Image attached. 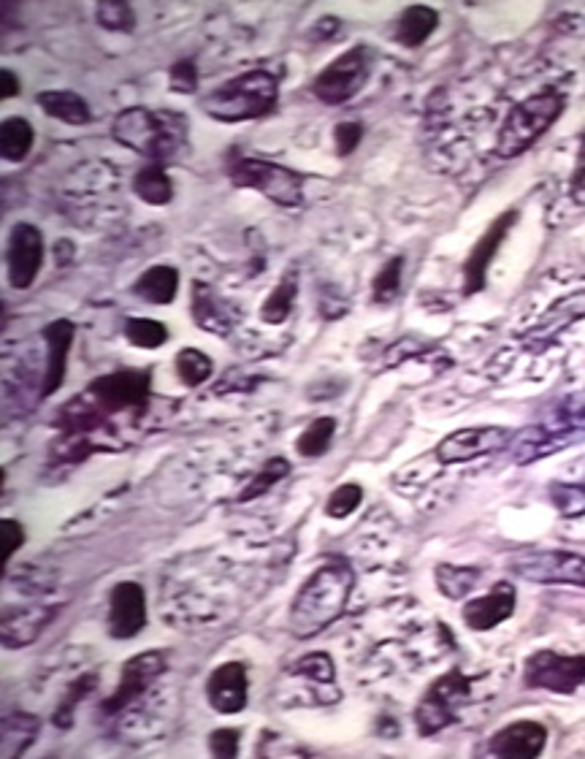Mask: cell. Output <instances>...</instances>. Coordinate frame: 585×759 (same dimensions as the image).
I'll return each instance as SVG.
<instances>
[{"label":"cell","mask_w":585,"mask_h":759,"mask_svg":"<svg viewBox=\"0 0 585 759\" xmlns=\"http://www.w3.org/2000/svg\"><path fill=\"white\" fill-rule=\"evenodd\" d=\"M58 605L5 608L3 619H0V640L5 648L31 646L47 629V624L58 616Z\"/></svg>","instance_id":"ffe728a7"},{"label":"cell","mask_w":585,"mask_h":759,"mask_svg":"<svg viewBox=\"0 0 585 759\" xmlns=\"http://www.w3.org/2000/svg\"><path fill=\"white\" fill-rule=\"evenodd\" d=\"M169 85L176 93H195V87H198V65H195L193 58H185L171 65Z\"/></svg>","instance_id":"b9f144b4"},{"label":"cell","mask_w":585,"mask_h":759,"mask_svg":"<svg viewBox=\"0 0 585 759\" xmlns=\"http://www.w3.org/2000/svg\"><path fill=\"white\" fill-rule=\"evenodd\" d=\"M523 684L553 695H572L585 684V657H566L556 651H537L526 659Z\"/></svg>","instance_id":"9c48e42d"},{"label":"cell","mask_w":585,"mask_h":759,"mask_svg":"<svg viewBox=\"0 0 585 759\" xmlns=\"http://www.w3.org/2000/svg\"><path fill=\"white\" fill-rule=\"evenodd\" d=\"M33 125L25 118H5L0 123V158L9 163H22L33 149Z\"/></svg>","instance_id":"83f0119b"},{"label":"cell","mask_w":585,"mask_h":759,"mask_svg":"<svg viewBox=\"0 0 585 759\" xmlns=\"http://www.w3.org/2000/svg\"><path fill=\"white\" fill-rule=\"evenodd\" d=\"M96 16L98 25L106 27L111 33H131L133 25H136V14H133V5L120 3V0H100L96 5Z\"/></svg>","instance_id":"8d00e7d4"},{"label":"cell","mask_w":585,"mask_h":759,"mask_svg":"<svg viewBox=\"0 0 585 759\" xmlns=\"http://www.w3.org/2000/svg\"><path fill=\"white\" fill-rule=\"evenodd\" d=\"M288 475H291V462H288V458L282 456L269 458V462L260 467V473L255 475L247 486H244V491L239 494V502L258 500V497H264L271 486H277L282 478H288Z\"/></svg>","instance_id":"1f68e13d"},{"label":"cell","mask_w":585,"mask_h":759,"mask_svg":"<svg viewBox=\"0 0 585 759\" xmlns=\"http://www.w3.org/2000/svg\"><path fill=\"white\" fill-rule=\"evenodd\" d=\"M512 442V431L504 426H477V429H459L444 437L437 445L434 456L439 464H464L472 458L488 456V453L507 448Z\"/></svg>","instance_id":"7c38bea8"},{"label":"cell","mask_w":585,"mask_h":759,"mask_svg":"<svg viewBox=\"0 0 585 759\" xmlns=\"http://www.w3.org/2000/svg\"><path fill=\"white\" fill-rule=\"evenodd\" d=\"M550 497H553V505L564 515L585 513V489H581V486H553Z\"/></svg>","instance_id":"60d3db41"},{"label":"cell","mask_w":585,"mask_h":759,"mask_svg":"<svg viewBox=\"0 0 585 759\" xmlns=\"http://www.w3.org/2000/svg\"><path fill=\"white\" fill-rule=\"evenodd\" d=\"M125 336L131 345L142 347V351H158L169 342V329L160 320L131 318L125 323Z\"/></svg>","instance_id":"836d02e7"},{"label":"cell","mask_w":585,"mask_h":759,"mask_svg":"<svg viewBox=\"0 0 585 759\" xmlns=\"http://www.w3.org/2000/svg\"><path fill=\"white\" fill-rule=\"evenodd\" d=\"M512 613H515V589L510 584H496L488 595L466 602L461 619L475 633H488V629L504 624Z\"/></svg>","instance_id":"44dd1931"},{"label":"cell","mask_w":585,"mask_h":759,"mask_svg":"<svg viewBox=\"0 0 585 759\" xmlns=\"http://www.w3.org/2000/svg\"><path fill=\"white\" fill-rule=\"evenodd\" d=\"M0 535H3V562H9L16 548H22V542H25V526L14 518H3L0 521Z\"/></svg>","instance_id":"ee69618b"},{"label":"cell","mask_w":585,"mask_h":759,"mask_svg":"<svg viewBox=\"0 0 585 759\" xmlns=\"http://www.w3.org/2000/svg\"><path fill=\"white\" fill-rule=\"evenodd\" d=\"M439 25V14L431 5H410V9L401 11L399 22H395L393 38L404 47H421L428 36L434 33V27Z\"/></svg>","instance_id":"484cf974"},{"label":"cell","mask_w":585,"mask_h":759,"mask_svg":"<svg viewBox=\"0 0 585 759\" xmlns=\"http://www.w3.org/2000/svg\"><path fill=\"white\" fill-rule=\"evenodd\" d=\"M277 96H280V79L269 71L255 69L211 90L200 101V109L217 123H247L266 118L277 107Z\"/></svg>","instance_id":"3957f363"},{"label":"cell","mask_w":585,"mask_h":759,"mask_svg":"<svg viewBox=\"0 0 585 759\" xmlns=\"http://www.w3.org/2000/svg\"><path fill=\"white\" fill-rule=\"evenodd\" d=\"M147 624V595L136 580H122L109 597V635L114 640H131Z\"/></svg>","instance_id":"9a60e30c"},{"label":"cell","mask_w":585,"mask_h":759,"mask_svg":"<svg viewBox=\"0 0 585 759\" xmlns=\"http://www.w3.org/2000/svg\"><path fill=\"white\" fill-rule=\"evenodd\" d=\"M96 689H98V675L96 673H85V675H80L76 681H71L69 689H65V695H63V700H60L58 711H54V717H52L54 727L69 730L71 724H74L76 706H80L85 697H90Z\"/></svg>","instance_id":"f546056e"},{"label":"cell","mask_w":585,"mask_h":759,"mask_svg":"<svg viewBox=\"0 0 585 759\" xmlns=\"http://www.w3.org/2000/svg\"><path fill=\"white\" fill-rule=\"evenodd\" d=\"M510 570L532 584H570L585 589V556L572 551H526L510 559Z\"/></svg>","instance_id":"ba28073f"},{"label":"cell","mask_w":585,"mask_h":759,"mask_svg":"<svg viewBox=\"0 0 585 759\" xmlns=\"http://www.w3.org/2000/svg\"><path fill=\"white\" fill-rule=\"evenodd\" d=\"M206 697H209L211 708L217 713H239L247 708L249 684H247V668L242 662H226L209 675L206 684Z\"/></svg>","instance_id":"ac0fdd59"},{"label":"cell","mask_w":585,"mask_h":759,"mask_svg":"<svg viewBox=\"0 0 585 759\" xmlns=\"http://www.w3.org/2000/svg\"><path fill=\"white\" fill-rule=\"evenodd\" d=\"M320 313L322 318H342L348 315V302L342 293H320Z\"/></svg>","instance_id":"bcb514c9"},{"label":"cell","mask_w":585,"mask_h":759,"mask_svg":"<svg viewBox=\"0 0 585 759\" xmlns=\"http://www.w3.org/2000/svg\"><path fill=\"white\" fill-rule=\"evenodd\" d=\"M517 220V209H510V212H504L501 218H496L493 223H490V229L483 234V240L477 242L475 247H472L470 258H466L464 264V293L466 296H475V293H480L483 287H486V274H488V266L493 264L496 253H499L501 242H504V236L510 234V229L515 225Z\"/></svg>","instance_id":"2e32d148"},{"label":"cell","mask_w":585,"mask_h":759,"mask_svg":"<svg viewBox=\"0 0 585 759\" xmlns=\"http://www.w3.org/2000/svg\"><path fill=\"white\" fill-rule=\"evenodd\" d=\"M570 198L577 204V207L585 209V133L581 138V149H577L575 171H572V180H570Z\"/></svg>","instance_id":"f6af8a7d"},{"label":"cell","mask_w":585,"mask_h":759,"mask_svg":"<svg viewBox=\"0 0 585 759\" xmlns=\"http://www.w3.org/2000/svg\"><path fill=\"white\" fill-rule=\"evenodd\" d=\"M44 264V236L36 225L16 223L9 236V250H5V269L9 282L16 291H27L36 282Z\"/></svg>","instance_id":"4fadbf2b"},{"label":"cell","mask_w":585,"mask_h":759,"mask_svg":"<svg viewBox=\"0 0 585 759\" xmlns=\"http://www.w3.org/2000/svg\"><path fill=\"white\" fill-rule=\"evenodd\" d=\"M239 738H242V735H239V730H233V727L217 730V733L209 735L211 755L220 757V759H233L239 755Z\"/></svg>","instance_id":"7bdbcfd3"},{"label":"cell","mask_w":585,"mask_h":759,"mask_svg":"<svg viewBox=\"0 0 585 759\" xmlns=\"http://www.w3.org/2000/svg\"><path fill=\"white\" fill-rule=\"evenodd\" d=\"M480 584V570L477 567H453V564H439L437 586L448 600H461L472 595V589Z\"/></svg>","instance_id":"4dcf8cb0"},{"label":"cell","mask_w":585,"mask_h":759,"mask_svg":"<svg viewBox=\"0 0 585 759\" xmlns=\"http://www.w3.org/2000/svg\"><path fill=\"white\" fill-rule=\"evenodd\" d=\"M364 138V123L358 120H348V123H339L333 127V144H337V155L339 158H348V155L355 152V147Z\"/></svg>","instance_id":"ab89813d"},{"label":"cell","mask_w":585,"mask_h":759,"mask_svg":"<svg viewBox=\"0 0 585 759\" xmlns=\"http://www.w3.org/2000/svg\"><path fill=\"white\" fill-rule=\"evenodd\" d=\"M295 293H298V274H295V271H288V274L277 282L275 291L269 293L264 307H260V320L269 326L285 323L288 315L293 313Z\"/></svg>","instance_id":"f1b7e54d"},{"label":"cell","mask_w":585,"mask_h":759,"mask_svg":"<svg viewBox=\"0 0 585 759\" xmlns=\"http://www.w3.org/2000/svg\"><path fill=\"white\" fill-rule=\"evenodd\" d=\"M333 434H337V420L333 418H317L304 429V434L295 442V451L304 458H317L331 448Z\"/></svg>","instance_id":"d6a6232c"},{"label":"cell","mask_w":585,"mask_h":759,"mask_svg":"<svg viewBox=\"0 0 585 759\" xmlns=\"http://www.w3.org/2000/svg\"><path fill=\"white\" fill-rule=\"evenodd\" d=\"M295 673L304 675L306 681H312L315 686H333V681H337V668H333V659L328 657L326 651H312L306 653V657H301L298 662H295Z\"/></svg>","instance_id":"e575fe53"},{"label":"cell","mask_w":585,"mask_h":759,"mask_svg":"<svg viewBox=\"0 0 585 759\" xmlns=\"http://www.w3.org/2000/svg\"><path fill=\"white\" fill-rule=\"evenodd\" d=\"M20 93V82H16L14 71H0V98H14Z\"/></svg>","instance_id":"7dc6e473"},{"label":"cell","mask_w":585,"mask_h":759,"mask_svg":"<svg viewBox=\"0 0 585 759\" xmlns=\"http://www.w3.org/2000/svg\"><path fill=\"white\" fill-rule=\"evenodd\" d=\"M366 79H369V52L364 47H353L317 74L312 93L328 107H339L350 101L366 85Z\"/></svg>","instance_id":"30bf717a"},{"label":"cell","mask_w":585,"mask_h":759,"mask_svg":"<svg viewBox=\"0 0 585 759\" xmlns=\"http://www.w3.org/2000/svg\"><path fill=\"white\" fill-rule=\"evenodd\" d=\"M228 174L233 185L264 193L277 207L295 209L304 204V176L288 166L260 158H239L228 166Z\"/></svg>","instance_id":"5b68a950"},{"label":"cell","mask_w":585,"mask_h":759,"mask_svg":"<svg viewBox=\"0 0 585 759\" xmlns=\"http://www.w3.org/2000/svg\"><path fill=\"white\" fill-rule=\"evenodd\" d=\"M361 502H364V489L358 483H344L339 489H333V494L328 497L326 513L331 518H348L350 513L358 510Z\"/></svg>","instance_id":"f35d334b"},{"label":"cell","mask_w":585,"mask_h":759,"mask_svg":"<svg viewBox=\"0 0 585 759\" xmlns=\"http://www.w3.org/2000/svg\"><path fill=\"white\" fill-rule=\"evenodd\" d=\"M176 291H180V271L174 266H153V269L144 271L142 277L133 285V293H136L142 302L147 304H171L176 298Z\"/></svg>","instance_id":"cb8c5ba5"},{"label":"cell","mask_w":585,"mask_h":759,"mask_svg":"<svg viewBox=\"0 0 585 759\" xmlns=\"http://www.w3.org/2000/svg\"><path fill=\"white\" fill-rule=\"evenodd\" d=\"M472 684L475 681L461 673V670H450L442 678L434 681L415 708L417 733L428 738V735H437L444 727H450L459 719L461 708L470 702Z\"/></svg>","instance_id":"8992f818"},{"label":"cell","mask_w":585,"mask_h":759,"mask_svg":"<svg viewBox=\"0 0 585 759\" xmlns=\"http://www.w3.org/2000/svg\"><path fill=\"white\" fill-rule=\"evenodd\" d=\"M401 269H404V258L395 255V258H390L388 264L377 271L375 285H371V293H375L377 304H386L390 302V298H395V293H399L401 287Z\"/></svg>","instance_id":"74e56055"},{"label":"cell","mask_w":585,"mask_h":759,"mask_svg":"<svg viewBox=\"0 0 585 759\" xmlns=\"http://www.w3.org/2000/svg\"><path fill=\"white\" fill-rule=\"evenodd\" d=\"M566 109L564 93L548 90L534 93V96L523 98L521 103L507 112L504 123L499 127V138H496V158L512 160L517 155L526 152L528 147L537 144V138L543 133L550 131V125L561 118V112Z\"/></svg>","instance_id":"277c9868"},{"label":"cell","mask_w":585,"mask_h":759,"mask_svg":"<svg viewBox=\"0 0 585 759\" xmlns=\"http://www.w3.org/2000/svg\"><path fill=\"white\" fill-rule=\"evenodd\" d=\"M163 673H166V657L160 651H144L138 653V657L127 659L125 668H122L120 684H117L114 695H111L109 700H103L100 711L114 717V713L131 708L133 702H138L144 695H147L149 686H153Z\"/></svg>","instance_id":"8fae6325"},{"label":"cell","mask_w":585,"mask_h":759,"mask_svg":"<svg viewBox=\"0 0 585 759\" xmlns=\"http://www.w3.org/2000/svg\"><path fill=\"white\" fill-rule=\"evenodd\" d=\"M191 307H193L195 326L217 336H231V331L236 329L239 318H242L239 309L233 307L228 298H222L215 287L206 285V282H193Z\"/></svg>","instance_id":"e0dca14e"},{"label":"cell","mask_w":585,"mask_h":759,"mask_svg":"<svg viewBox=\"0 0 585 759\" xmlns=\"http://www.w3.org/2000/svg\"><path fill=\"white\" fill-rule=\"evenodd\" d=\"M548 730L537 722H515L488 740V755L501 759H534L545 751Z\"/></svg>","instance_id":"d6986e66"},{"label":"cell","mask_w":585,"mask_h":759,"mask_svg":"<svg viewBox=\"0 0 585 759\" xmlns=\"http://www.w3.org/2000/svg\"><path fill=\"white\" fill-rule=\"evenodd\" d=\"M133 193H136L144 204L166 207V204L174 198V185H171L169 174H166V166L147 163L144 169H138L136 176H133Z\"/></svg>","instance_id":"4316f807"},{"label":"cell","mask_w":585,"mask_h":759,"mask_svg":"<svg viewBox=\"0 0 585 759\" xmlns=\"http://www.w3.org/2000/svg\"><path fill=\"white\" fill-rule=\"evenodd\" d=\"M149 372H138V369H122V372L103 375L87 385L82 396L100 409L106 418L120 413H142L149 402Z\"/></svg>","instance_id":"52a82bcc"},{"label":"cell","mask_w":585,"mask_h":759,"mask_svg":"<svg viewBox=\"0 0 585 759\" xmlns=\"http://www.w3.org/2000/svg\"><path fill=\"white\" fill-rule=\"evenodd\" d=\"M111 136L122 147L149 158V163H163L176 158L185 147L187 123L182 114L174 112H153V109H125L117 114L111 125Z\"/></svg>","instance_id":"7a4b0ae2"},{"label":"cell","mask_w":585,"mask_h":759,"mask_svg":"<svg viewBox=\"0 0 585 759\" xmlns=\"http://www.w3.org/2000/svg\"><path fill=\"white\" fill-rule=\"evenodd\" d=\"M74 323L65 318L52 320V323L44 329V342H47V367H44V378L38 393L41 396H52L65 380V367H69V351L71 342H74Z\"/></svg>","instance_id":"7402d4cb"},{"label":"cell","mask_w":585,"mask_h":759,"mask_svg":"<svg viewBox=\"0 0 585 759\" xmlns=\"http://www.w3.org/2000/svg\"><path fill=\"white\" fill-rule=\"evenodd\" d=\"M38 735V719L31 713H5L0 719V757L11 759L20 757L31 749V744Z\"/></svg>","instance_id":"603a6c76"},{"label":"cell","mask_w":585,"mask_h":759,"mask_svg":"<svg viewBox=\"0 0 585 759\" xmlns=\"http://www.w3.org/2000/svg\"><path fill=\"white\" fill-rule=\"evenodd\" d=\"M585 318V291H572L553 304L526 334H521V345L532 353H543L559 340L561 331Z\"/></svg>","instance_id":"5bb4252c"},{"label":"cell","mask_w":585,"mask_h":759,"mask_svg":"<svg viewBox=\"0 0 585 759\" xmlns=\"http://www.w3.org/2000/svg\"><path fill=\"white\" fill-rule=\"evenodd\" d=\"M36 101H38V107L44 109V114L60 120V123L85 125L93 120L90 107H87V101L80 96V93L47 90V93H38Z\"/></svg>","instance_id":"d4e9b609"},{"label":"cell","mask_w":585,"mask_h":759,"mask_svg":"<svg viewBox=\"0 0 585 759\" xmlns=\"http://www.w3.org/2000/svg\"><path fill=\"white\" fill-rule=\"evenodd\" d=\"M355 589V575L348 562L333 559L309 575L295 595L291 608V629L295 637H312L331 627L348 608Z\"/></svg>","instance_id":"6da1fadb"},{"label":"cell","mask_w":585,"mask_h":759,"mask_svg":"<svg viewBox=\"0 0 585 759\" xmlns=\"http://www.w3.org/2000/svg\"><path fill=\"white\" fill-rule=\"evenodd\" d=\"M174 367H176V375H180V380L191 388L200 385V382L211 378V358L206 356V353L195 351V347H185V351H180Z\"/></svg>","instance_id":"d590c367"}]
</instances>
